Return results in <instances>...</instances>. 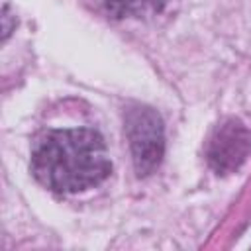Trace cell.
<instances>
[{
  "label": "cell",
  "instance_id": "2",
  "mask_svg": "<svg viewBox=\"0 0 251 251\" xmlns=\"http://www.w3.org/2000/svg\"><path fill=\"white\" fill-rule=\"evenodd\" d=\"M126 131L137 175H149L153 169L159 167L165 151L163 122L159 114L145 106H135L127 110Z\"/></svg>",
  "mask_w": 251,
  "mask_h": 251
},
{
  "label": "cell",
  "instance_id": "3",
  "mask_svg": "<svg viewBox=\"0 0 251 251\" xmlns=\"http://www.w3.org/2000/svg\"><path fill=\"white\" fill-rule=\"evenodd\" d=\"M251 153V133L239 120H224L212 131L206 143L208 165L220 173L227 175L237 171Z\"/></svg>",
  "mask_w": 251,
  "mask_h": 251
},
{
  "label": "cell",
  "instance_id": "4",
  "mask_svg": "<svg viewBox=\"0 0 251 251\" xmlns=\"http://www.w3.org/2000/svg\"><path fill=\"white\" fill-rule=\"evenodd\" d=\"M98 4L114 18L155 14L163 8L165 0H98Z\"/></svg>",
  "mask_w": 251,
  "mask_h": 251
},
{
  "label": "cell",
  "instance_id": "5",
  "mask_svg": "<svg viewBox=\"0 0 251 251\" xmlns=\"http://www.w3.org/2000/svg\"><path fill=\"white\" fill-rule=\"evenodd\" d=\"M2 20H4V29H2L4 33H2V35H4V39H6V37H8V33H10V29H12V25H10V8H8V6H4Z\"/></svg>",
  "mask_w": 251,
  "mask_h": 251
},
{
  "label": "cell",
  "instance_id": "1",
  "mask_svg": "<svg viewBox=\"0 0 251 251\" xmlns=\"http://www.w3.org/2000/svg\"><path fill=\"white\" fill-rule=\"evenodd\" d=\"M112 171L106 143L94 129H53L31 151V173L49 190L76 194L98 186Z\"/></svg>",
  "mask_w": 251,
  "mask_h": 251
}]
</instances>
